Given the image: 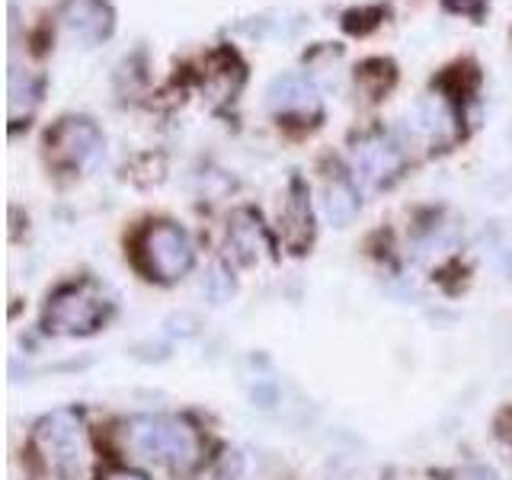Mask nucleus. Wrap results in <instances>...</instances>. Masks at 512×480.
<instances>
[{
  "label": "nucleus",
  "mask_w": 512,
  "mask_h": 480,
  "mask_svg": "<svg viewBox=\"0 0 512 480\" xmlns=\"http://www.w3.org/2000/svg\"><path fill=\"white\" fill-rule=\"evenodd\" d=\"M36 452L48 474L58 480H87L93 468L90 436L80 416L71 410H55L36 426Z\"/></svg>",
  "instance_id": "1"
},
{
  "label": "nucleus",
  "mask_w": 512,
  "mask_h": 480,
  "mask_svg": "<svg viewBox=\"0 0 512 480\" xmlns=\"http://www.w3.org/2000/svg\"><path fill=\"white\" fill-rule=\"evenodd\" d=\"M128 445L135 448L141 458L170 464V468H192L202 455V442L196 429L183 420H170V416H141L128 429Z\"/></svg>",
  "instance_id": "2"
},
{
  "label": "nucleus",
  "mask_w": 512,
  "mask_h": 480,
  "mask_svg": "<svg viewBox=\"0 0 512 480\" xmlns=\"http://www.w3.org/2000/svg\"><path fill=\"white\" fill-rule=\"evenodd\" d=\"M138 260L154 279L173 282V279L186 276V272L192 269L189 234L170 221L151 224V228H144V234L138 240Z\"/></svg>",
  "instance_id": "3"
},
{
  "label": "nucleus",
  "mask_w": 512,
  "mask_h": 480,
  "mask_svg": "<svg viewBox=\"0 0 512 480\" xmlns=\"http://www.w3.org/2000/svg\"><path fill=\"white\" fill-rule=\"evenodd\" d=\"M109 317V301L96 292L93 285H71L52 298L45 311V327L52 333L77 336V333H93L106 324Z\"/></svg>",
  "instance_id": "4"
},
{
  "label": "nucleus",
  "mask_w": 512,
  "mask_h": 480,
  "mask_svg": "<svg viewBox=\"0 0 512 480\" xmlns=\"http://www.w3.org/2000/svg\"><path fill=\"white\" fill-rule=\"evenodd\" d=\"M45 148L58 167L90 170L103 157V132L84 116H68L45 135Z\"/></svg>",
  "instance_id": "5"
},
{
  "label": "nucleus",
  "mask_w": 512,
  "mask_h": 480,
  "mask_svg": "<svg viewBox=\"0 0 512 480\" xmlns=\"http://www.w3.org/2000/svg\"><path fill=\"white\" fill-rule=\"evenodd\" d=\"M266 103L279 119L311 122V119L320 116V93H317L314 80L308 74H282V77H276L269 84Z\"/></svg>",
  "instance_id": "6"
},
{
  "label": "nucleus",
  "mask_w": 512,
  "mask_h": 480,
  "mask_svg": "<svg viewBox=\"0 0 512 480\" xmlns=\"http://www.w3.org/2000/svg\"><path fill=\"white\" fill-rule=\"evenodd\" d=\"M58 20L71 39L84 45H100L103 39L112 36L116 13H112L109 0H64Z\"/></svg>",
  "instance_id": "7"
},
{
  "label": "nucleus",
  "mask_w": 512,
  "mask_h": 480,
  "mask_svg": "<svg viewBox=\"0 0 512 480\" xmlns=\"http://www.w3.org/2000/svg\"><path fill=\"white\" fill-rule=\"evenodd\" d=\"M356 176L365 180L368 186H384L391 183L394 176L404 167V154L400 148L384 135H372L356 144Z\"/></svg>",
  "instance_id": "8"
},
{
  "label": "nucleus",
  "mask_w": 512,
  "mask_h": 480,
  "mask_svg": "<svg viewBox=\"0 0 512 480\" xmlns=\"http://www.w3.org/2000/svg\"><path fill=\"white\" fill-rule=\"evenodd\" d=\"M282 234H285V244L292 247L295 253H301L304 247L311 244L314 218H311L308 192H304L301 183H292V189H288V199H285V208H282Z\"/></svg>",
  "instance_id": "9"
},
{
  "label": "nucleus",
  "mask_w": 512,
  "mask_h": 480,
  "mask_svg": "<svg viewBox=\"0 0 512 480\" xmlns=\"http://www.w3.org/2000/svg\"><path fill=\"white\" fill-rule=\"evenodd\" d=\"M324 212L330 218V224L336 228H346V224L356 218L359 212V196L346 176H330L324 186Z\"/></svg>",
  "instance_id": "10"
},
{
  "label": "nucleus",
  "mask_w": 512,
  "mask_h": 480,
  "mask_svg": "<svg viewBox=\"0 0 512 480\" xmlns=\"http://www.w3.org/2000/svg\"><path fill=\"white\" fill-rule=\"evenodd\" d=\"M231 244L237 247V253L244 256V260H256L263 250H269V240H266L260 215L247 212V208H244V212H237L234 224H231Z\"/></svg>",
  "instance_id": "11"
},
{
  "label": "nucleus",
  "mask_w": 512,
  "mask_h": 480,
  "mask_svg": "<svg viewBox=\"0 0 512 480\" xmlns=\"http://www.w3.org/2000/svg\"><path fill=\"white\" fill-rule=\"evenodd\" d=\"M416 128L429 138H448L455 132V109L448 106L445 96H429L420 106H416Z\"/></svg>",
  "instance_id": "12"
},
{
  "label": "nucleus",
  "mask_w": 512,
  "mask_h": 480,
  "mask_svg": "<svg viewBox=\"0 0 512 480\" xmlns=\"http://www.w3.org/2000/svg\"><path fill=\"white\" fill-rule=\"evenodd\" d=\"M39 103V80L23 68L10 71V122L23 125Z\"/></svg>",
  "instance_id": "13"
},
{
  "label": "nucleus",
  "mask_w": 512,
  "mask_h": 480,
  "mask_svg": "<svg viewBox=\"0 0 512 480\" xmlns=\"http://www.w3.org/2000/svg\"><path fill=\"white\" fill-rule=\"evenodd\" d=\"M208 84H212V90L218 96H231L240 90V84H244V64H240V58L234 52H215L212 58H208Z\"/></svg>",
  "instance_id": "14"
},
{
  "label": "nucleus",
  "mask_w": 512,
  "mask_h": 480,
  "mask_svg": "<svg viewBox=\"0 0 512 480\" xmlns=\"http://www.w3.org/2000/svg\"><path fill=\"white\" fill-rule=\"evenodd\" d=\"M394 80H397V71L388 58H368L356 68V84L368 100H378V96L388 93L394 87Z\"/></svg>",
  "instance_id": "15"
},
{
  "label": "nucleus",
  "mask_w": 512,
  "mask_h": 480,
  "mask_svg": "<svg viewBox=\"0 0 512 480\" xmlns=\"http://www.w3.org/2000/svg\"><path fill=\"white\" fill-rule=\"evenodd\" d=\"M384 20V10L381 7H365V10H349L346 13V32H352V36H365V32L378 29V23Z\"/></svg>",
  "instance_id": "16"
},
{
  "label": "nucleus",
  "mask_w": 512,
  "mask_h": 480,
  "mask_svg": "<svg viewBox=\"0 0 512 480\" xmlns=\"http://www.w3.org/2000/svg\"><path fill=\"white\" fill-rule=\"evenodd\" d=\"M442 4L452 13L471 16V20H480V16L487 13V0H442Z\"/></svg>",
  "instance_id": "17"
},
{
  "label": "nucleus",
  "mask_w": 512,
  "mask_h": 480,
  "mask_svg": "<svg viewBox=\"0 0 512 480\" xmlns=\"http://www.w3.org/2000/svg\"><path fill=\"white\" fill-rule=\"evenodd\" d=\"M458 480H500L493 471H487V468H464L461 474H458Z\"/></svg>",
  "instance_id": "18"
},
{
  "label": "nucleus",
  "mask_w": 512,
  "mask_h": 480,
  "mask_svg": "<svg viewBox=\"0 0 512 480\" xmlns=\"http://www.w3.org/2000/svg\"><path fill=\"white\" fill-rule=\"evenodd\" d=\"M109 480H141V477H135V474H116V477H109Z\"/></svg>",
  "instance_id": "19"
}]
</instances>
